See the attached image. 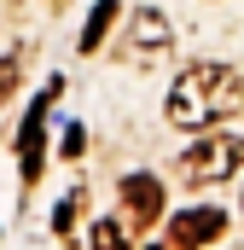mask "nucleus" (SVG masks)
Returning a JSON list of instances; mask_svg holds the SVG:
<instances>
[{"label": "nucleus", "instance_id": "f257e3e1", "mask_svg": "<svg viewBox=\"0 0 244 250\" xmlns=\"http://www.w3.org/2000/svg\"><path fill=\"white\" fill-rule=\"evenodd\" d=\"M244 111V76L233 64H186L169 87V123L175 128H215L221 117Z\"/></svg>", "mask_w": 244, "mask_h": 250}, {"label": "nucleus", "instance_id": "7ed1b4c3", "mask_svg": "<svg viewBox=\"0 0 244 250\" xmlns=\"http://www.w3.org/2000/svg\"><path fill=\"white\" fill-rule=\"evenodd\" d=\"M227 233V215L215 209V204H203V209H181L175 221H169V245L175 250H203V245H215Z\"/></svg>", "mask_w": 244, "mask_h": 250}, {"label": "nucleus", "instance_id": "0eeeda50", "mask_svg": "<svg viewBox=\"0 0 244 250\" xmlns=\"http://www.w3.org/2000/svg\"><path fill=\"white\" fill-rule=\"evenodd\" d=\"M111 18H117V0H99V6H93V18H87V29H81V41H76V47H81V53H93V47H99V41H105V29H111Z\"/></svg>", "mask_w": 244, "mask_h": 250}, {"label": "nucleus", "instance_id": "9d476101", "mask_svg": "<svg viewBox=\"0 0 244 250\" xmlns=\"http://www.w3.org/2000/svg\"><path fill=\"white\" fill-rule=\"evenodd\" d=\"M18 53H0V105H6V99H12V93H18V76H23V70H18Z\"/></svg>", "mask_w": 244, "mask_h": 250}, {"label": "nucleus", "instance_id": "9b49d317", "mask_svg": "<svg viewBox=\"0 0 244 250\" xmlns=\"http://www.w3.org/2000/svg\"><path fill=\"white\" fill-rule=\"evenodd\" d=\"M81 146H87V134H81V128H70V134H64V157L76 163V157H81Z\"/></svg>", "mask_w": 244, "mask_h": 250}, {"label": "nucleus", "instance_id": "39448f33", "mask_svg": "<svg viewBox=\"0 0 244 250\" xmlns=\"http://www.w3.org/2000/svg\"><path fill=\"white\" fill-rule=\"evenodd\" d=\"M122 204H128V221L134 227H151L163 215V181L157 175H128L122 181Z\"/></svg>", "mask_w": 244, "mask_h": 250}, {"label": "nucleus", "instance_id": "20e7f679", "mask_svg": "<svg viewBox=\"0 0 244 250\" xmlns=\"http://www.w3.org/2000/svg\"><path fill=\"white\" fill-rule=\"evenodd\" d=\"M47 99H59V82H47V87H41V105L29 111V123H23V134H18V151H23V163H18V169H23V181H29V187H35V181H41V169H47V146H41Z\"/></svg>", "mask_w": 244, "mask_h": 250}, {"label": "nucleus", "instance_id": "6e6552de", "mask_svg": "<svg viewBox=\"0 0 244 250\" xmlns=\"http://www.w3.org/2000/svg\"><path fill=\"white\" fill-rule=\"evenodd\" d=\"M87 245L93 250H128V233H122V221H93Z\"/></svg>", "mask_w": 244, "mask_h": 250}, {"label": "nucleus", "instance_id": "f03ea898", "mask_svg": "<svg viewBox=\"0 0 244 250\" xmlns=\"http://www.w3.org/2000/svg\"><path fill=\"white\" fill-rule=\"evenodd\" d=\"M244 169V140L239 134H203L181 151V181L186 187H215Z\"/></svg>", "mask_w": 244, "mask_h": 250}, {"label": "nucleus", "instance_id": "423d86ee", "mask_svg": "<svg viewBox=\"0 0 244 250\" xmlns=\"http://www.w3.org/2000/svg\"><path fill=\"white\" fill-rule=\"evenodd\" d=\"M157 47H169V18L145 6V12H134V29H128V53H140V59H145V53H157Z\"/></svg>", "mask_w": 244, "mask_h": 250}, {"label": "nucleus", "instance_id": "1a4fd4ad", "mask_svg": "<svg viewBox=\"0 0 244 250\" xmlns=\"http://www.w3.org/2000/svg\"><path fill=\"white\" fill-rule=\"evenodd\" d=\"M76 215H81V192H64L59 209H53V233H70V227H76Z\"/></svg>", "mask_w": 244, "mask_h": 250}]
</instances>
